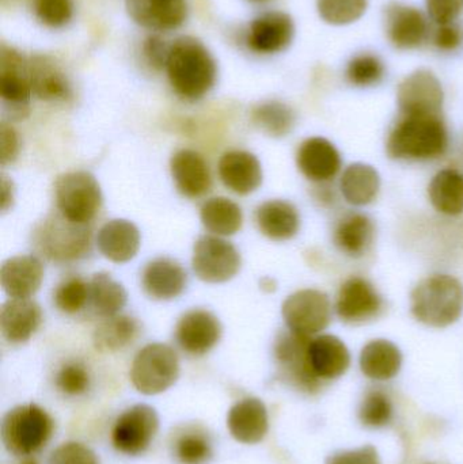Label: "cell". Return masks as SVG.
Returning <instances> with one entry per match:
<instances>
[{
	"mask_svg": "<svg viewBox=\"0 0 463 464\" xmlns=\"http://www.w3.org/2000/svg\"><path fill=\"white\" fill-rule=\"evenodd\" d=\"M60 214L79 225H89L102 207V192L92 174L71 171L62 174L54 184Z\"/></svg>",
	"mask_w": 463,
	"mask_h": 464,
	"instance_id": "cell-6",
	"label": "cell"
},
{
	"mask_svg": "<svg viewBox=\"0 0 463 464\" xmlns=\"http://www.w3.org/2000/svg\"><path fill=\"white\" fill-rule=\"evenodd\" d=\"M53 297L54 304L62 313H79L89 302L90 284L81 277L68 278L57 286Z\"/></svg>",
	"mask_w": 463,
	"mask_h": 464,
	"instance_id": "cell-40",
	"label": "cell"
},
{
	"mask_svg": "<svg viewBox=\"0 0 463 464\" xmlns=\"http://www.w3.org/2000/svg\"><path fill=\"white\" fill-rule=\"evenodd\" d=\"M448 147V128L440 114H402L386 143L389 157L399 160H437Z\"/></svg>",
	"mask_w": 463,
	"mask_h": 464,
	"instance_id": "cell-1",
	"label": "cell"
},
{
	"mask_svg": "<svg viewBox=\"0 0 463 464\" xmlns=\"http://www.w3.org/2000/svg\"><path fill=\"white\" fill-rule=\"evenodd\" d=\"M429 200L438 212L457 217L463 212V174L456 169L440 170L429 188Z\"/></svg>",
	"mask_w": 463,
	"mask_h": 464,
	"instance_id": "cell-33",
	"label": "cell"
},
{
	"mask_svg": "<svg viewBox=\"0 0 463 464\" xmlns=\"http://www.w3.org/2000/svg\"><path fill=\"white\" fill-rule=\"evenodd\" d=\"M427 13L437 24H453L463 13V0H426Z\"/></svg>",
	"mask_w": 463,
	"mask_h": 464,
	"instance_id": "cell-46",
	"label": "cell"
},
{
	"mask_svg": "<svg viewBox=\"0 0 463 464\" xmlns=\"http://www.w3.org/2000/svg\"><path fill=\"white\" fill-rule=\"evenodd\" d=\"M43 321L40 305L32 299H10L2 305L0 326L5 340L26 343L37 332Z\"/></svg>",
	"mask_w": 463,
	"mask_h": 464,
	"instance_id": "cell-24",
	"label": "cell"
},
{
	"mask_svg": "<svg viewBox=\"0 0 463 464\" xmlns=\"http://www.w3.org/2000/svg\"><path fill=\"white\" fill-rule=\"evenodd\" d=\"M227 427L239 443L257 444L268 433V411L263 401L246 398L228 411Z\"/></svg>",
	"mask_w": 463,
	"mask_h": 464,
	"instance_id": "cell-23",
	"label": "cell"
},
{
	"mask_svg": "<svg viewBox=\"0 0 463 464\" xmlns=\"http://www.w3.org/2000/svg\"><path fill=\"white\" fill-rule=\"evenodd\" d=\"M143 51L147 62L152 67L159 70V68L166 67V64H168L170 46L168 48L162 38L157 37V35H151V37L147 38L144 41Z\"/></svg>",
	"mask_w": 463,
	"mask_h": 464,
	"instance_id": "cell-50",
	"label": "cell"
},
{
	"mask_svg": "<svg viewBox=\"0 0 463 464\" xmlns=\"http://www.w3.org/2000/svg\"><path fill=\"white\" fill-rule=\"evenodd\" d=\"M295 24L288 14L272 11L255 19L249 30L250 48L258 53H277L291 45Z\"/></svg>",
	"mask_w": 463,
	"mask_h": 464,
	"instance_id": "cell-16",
	"label": "cell"
},
{
	"mask_svg": "<svg viewBox=\"0 0 463 464\" xmlns=\"http://www.w3.org/2000/svg\"><path fill=\"white\" fill-rule=\"evenodd\" d=\"M410 308L415 318L431 327H448L463 311V285L450 275H434L412 292Z\"/></svg>",
	"mask_w": 463,
	"mask_h": 464,
	"instance_id": "cell-3",
	"label": "cell"
},
{
	"mask_svg": "<svg viewBox=\"0 0 463 464\" xmlns=\"http://www.w3.org/2000/svg\"><path fill=\"white\" fill-rule=\"evenodd\" d=\"M463 30L456 22L453 24H438L432 34V44L442 52H454L462 45Z\"/></svg>",
	"mask_w": 463,
	"mask_h": 464,
	"instance_id": "cell-47",
	"label": "cell"
},
{
	"mask_svg": "<svg viewBox=\"0 0 463 464\" xmlns=\"http://www.w3.org/2000/svg\"><path fill=\"white\" fill-rule=\"evenodd\" d=\"M340 185L348 203L358 207L367 206L375 200L380 192V174L366 163H353L345 169Z\"/></svg>",
	"mask_w": 463,
	"mask_h": 464,
	"instance_id": "cell-32",
	"label": "cell"
},
{
	"mask_svg": "<svg viewBox=\"0 0 463 464\" xmlns=\"http://www.w3.org/2000/svg\"><path fill=\"white\" fill-rule=\"evenodd\" d=\"M49 464H100L89 447L81 443H65L57 447L49 458Z\"/></svg>",
	"mask_w": 463,
	"mask_h": 464,
	"instance_id": "cell-45",
	"label": "cell"
},
{
	"mask_svg": "<svg viewBox=\"0 0 463 464\" xmlns=\"http://www.w3.org/2000/svg\"><path fill=\"white\" fill-rule=\"evenodd\" d=\"M127 291L108 273H97L90 281V300L95 313L103 318L119 315L127 304Z\"/></svg>",
	"mask_w": 463,
	"mask_h": 464,
	"instance_id": "cell-36",
	"label": "cell"
},
{
	"mask_svg": "<svg viewBox=\"0 0 463 464\" xmlns=\"http://www.w3.org/2000/svg\"><path fill=\"white\" fill-rule=\"evenodd\" d=\"M159 428L157 411L149 405H135L117 419L111 441L125 455L141 454L149 449Z\"/></svg>",
	"mask_w": 463,
	"mask_h": 464,
	"instance_id": "cell-10",
	"label": "cell"
},
{
	"mask_svg": "<svg viewBox=\"0 0 463 464\" xmlns=\"http://www.w3.org/2000/svg\"><path fill=\"white\" fill-rule=\"evenodd\" d=\"M258 230L272 240H288L298 234L301 218L298 209L283 200L261 204L256 211Z\"/></svg>",
	"mask_w": 463,
	"mask_h": 464,
	"instance_id": "cell-28",
	"label": "cell"
},
{
	"mask_svg": "<svg viewBox=\"0 0 463 464\" xmlns=\"http://www.w3.org/2000/svg\"><path fill=\"white\" fill-rule=\"evenodd\" d=\"M250 2L264 3V2H266V0H250Z\"/></svg>",
	"mask_w": 463,
	"mask_h": 464,
	"instance_id": "cell-52",
	"label": "cell"
},
{
	"mask_svg": "<svg viewBox=\"0 0 463 464\" xmlns=\"http://www.w3.org/2000/svg\"><path fill=\"white\" fill-rule=\"evenodd\" d=\"M386 75L385 63L378 54L359 53L348 62L345 78L352 86H377Z\"/></svg>",
	"mask_w": 463,
	"mask_h": 464,
	"instance_id": "cell-38",
	"label": "cell"
},
{
	"mask_svg": "<svg viewBox=\"0 0 463 464\" xmlns=\"http://www.w3.org/2000/svg\"><path fill=\"white\" fill-rule=\"evenodd\" d=\"M219 176L231 192L241 196L256 192L263 184L260 160L247 151L226 152L220 158Z\"/></svg>",
	"mask_w": 463,
	"mask_h": 464,
	"instance_id": "cell-22",
	"label": "cell"
},
{
	"mask_svg": "<svg viewBox=\"0 0 463 464\" xmlns=\"http://www.w3.org/2000/svg\"><path fill=\"white\" fill-rule=\"evenodd\" d=\"M282 313L290 332L313 338L331 324V300L317 289H302L287 297Z\"/></svg>",
	"mask_w": 463,
	"mask_h": 464,
	"instance_id": "cell-8",
	"label": "cell"
},
{
	"mask_svg": "<svg viewBox=\"0 0 463 464\" xmlns=\"http://www.w3.org/2000/svg\"><path fill=\"white\" fill-rule=\"evenodd\" d=\"M312 338L295 333H285L276 343V359L288 378L306 390H314L320 379L313 372L309 362V343Z\"/></svg>",
	"mask_w": 463,
	"mask_h": 464,
	"instance_id": "cell-19",
	"label": "cell"
},
{
	"mask_svg": "<svg viewBox=\"0 0 463 464\" xmlns=\"http://www.w3.org/2000/svg\"><path fill=\"white\" fill-rule=\"evenodd\" d=\"M359 417L366 427H385L393 417V406L383 392H370L362 403Z\"/></svg>",
	"mask_w": 463,
	"mask_h": 464,
	"instance_id": "cell-42",
	"label": "cell"
},
{
	"mask_svg": "<svg viewBox=\"0 0 463 464\" xmlns=\"http://www.w3.org/2000/svg\"><path fill=\"white\" fill-rule=\"evenodd\" d=\"M33 243L51 261H78L92 247V230L89 226L72 222L57 211L35 227Z\"/></svg>",
	"mask_w": 463,
	"mask_h": 464,
	"instance_id": "cell-4",
	"label": "cell"
},
{
	"mask_svg": "<svg viewBox=\"0 0 463 464\" xmlns=\"http://www.w3.org/2000/svg\"><path fill=\"white\" fill-rule=\"evenodd\" d=\"M299 170L313 182H328L342 168V157L336 147L323 138H310L299 147L296 154Z\"/></svg>",
	"mask_w": 463,
	"mask_h": 464,
	"instance_id": "cell-18",
	"label": "cell"
},
{
	"mask_svg": "<svg viewBox=\"0 0 463 464\" xmlns=\"http://www.w3.org/2000/svg\"><path fill=\"white\" fill-rule=\"evenodd\" d=\"M140 333V324L135 318L116 315L106 318L95 329L92 343L102 353H114L135 343Z\"/></svg>",
	"mask_w": 463,
	"mask_h": 464,
	"instance_id": "cell-34",
	"label": "cell"
},
{
	"mask_svg": "<svg viewBox=\"0 0 463 464\" xmlns=\"http://www.w3.org/2000/svg\"><path fill=\"white\" fill-rule=\"evenodd\" d=\"M176 454L182 464H204L211 458V443L203 433L187 432L177 440Z\"/></svg>",
	"mask_w": 463,
	"mask_h": 464,
	"instance_id": "cell-41",
	"label": "cell"
},
{
	"mask_svg": "<svg viewBox=\"0 0 463 464\" xmlns=\"http://www.w3.org/2000/svg\"><path fill=\"white\" fill-rule=\"evenodd\" d=\"M141 284L151 299H176L187 286V272L173 259H154L144 269Z\"/></svg>",
	"mask_w": 463,
	"mask_h": 464,
	"instance_id": "cell-26",
	"label": "cell"
},
{
	"mask_svg": "<svg viewBox=\"0 0 463 464\" xmlns=\"http://www.w3.org/2000/svg\"><path fill=\"white\" fill-rule=\"evenodd\" d=\"M252 120L258 130L272 138H283L295 127V113L290 106L277 101L260 103L253 109Z\"/></svg>",
	"mask_w": 463,
	"mask_h": 464,
	"instance_id": "cell-37",
	"label": "cell"
},
{
	"mask_svg": "<svg viewBox=\"0 0 463 464\" xmlns=\"http://www.w3.org/2000/svg\"><path fill=\"white\" fill-rule=\"evenodd\" d=\"M35 13L40 21L48 26H64L72 16V2L71 0H37Z\"/></svg>",
	"mask_w": 463,
	"mask_h": 464,
	"instance_id": "cell-44",
	"label": "cell"
},
{
	"mask_svg": "<svg viewBox=\"0 0 463 464\" xmlns=\"http://www.w3.org/2000/svg\"><path fill=\"white\" fill-rule=\"evenodd\" d=\"M29 81V63L11 48L2 49V64H0V95L7 105L13 108L19 119L27 114V103L32 95Z\"/></svg>",
	"mask_w": 463,
	"mask_h": 464,
	"instance_id": "cell-15",
	"label": "cell"
},
{
	"mask_svg": "<svg viewBox=\"0 0 463 464\" xmlns=\"http://www.w3.org/2000/svg\"><path fill=\"white\" fill-rule=\"evenodd\" d=\"M56 384L64 394L81 395L89 389L90 375L79 362H68L57 373Z\"/></svg>",
	"mask_w": 463,
	"mask_h": 464,
	"instance_id": "cell-43",
	"label": "cell"
},
{
	"mask_svg": "<svg viewBox=\"0 0 463 464\" xmlns=\"http://www.w3.org/2000/svg\"><path fill=\"white\" fill-rule=\"evenodd\" d=\"M369 7V0H317L321 18L329 24L344 26L359 21Z\"/></svg>",
	"mask_w": 463,
	"mask_h": 464,
	"instance_id": "cell-39",
	"label": "cell"
},
{
	"mask_svg": "<svg viewBox=\"0 0 463 464\" xmlns=\"http://www.w3.org/2000/svg\"><path fill=\"white\" fill-rule=\"evenodd\" d=\"M130 18L151 30H173L187 19V0H125Z\"/></svg>",
	"mask_w": 463,
	"mask_h": 464,
	"instance_id": "cell-17",
	"label": "cell"
},
{
	"mask_svg": "<svg viewBox=\"0 0 463 464\" xmlns=\"http://www.w3.org/2000/svg\"><path fill=\"white\" fill-rule=\"evenodd\" d=\"M53 432V420L40 406H16L2 422V440L15 457H27L43 449Z\"/></svg>",
	"mask_w": 463,
	"mask_h": 464,
	"instance_id": "cell-5",
	"label": "cell"
},
{
	"mask_svg": "<svg viewBox=\"0 0 463 464\" xmlns=\"http://www.w3.org/2000/svg\"><path fill=\"white\" fill-rule=\"evenodd\" d=\"M326 464H381L380 455L372 446L332 455Z\"/></svg>",
	"mask_w": 463,
	"mask_h": 464,
	"instance_id": "cell-49",
	"label": "cell"
},
{
	"mask_svg": "<svg viewBox=\"0 0 463 464\" xmlns=\"http://www.w3.org/2000/svg\"><path fill=\"white\" fill-rule=\"evenodd\" d=\"M193 270L206 283H226L241 269V254L227 240L206 235L193 248Z\"/></svg>",
	"mask_w": 463,
	"mask_h": 464,
	"instance_id": "cell-9",
	"label": "cell"
},
{
	"mask_svg": "<svg viewBox=\"0 0 463 464\" xmlns=\"http://www.w3.org/2000/svg\"><path fill=\"white\" fill-rule=\"evenodd\" d=\"M0 160L2 166L14 163L18 158L21 143H19V136L13 125L7 122H2L0 125Z\"/></svg>",
	"mask_w": 463,
	"mask_h": 464,
	"instance_id": "cell-48",
	"label": "cell"
},
{
	"mask_svg": "<svg viewBox=\"0 0 463 464\" xmlns=\"http://www.w3.org/2000/svg\"><path fill=\"white\" fill-rule=\"evenodd\" d=\"M166 70L174 92L185 100H200L217 81L214 57L193 37L178 38L170 46Z\"/></svg>",
	"mask_w": 463,
	"mask_h": 464,
	"instance_id": "cell-2",
	"label": "cell"
},
{
	"mask_svg": "<svg viewBox=\"0 0 463 464\" xmlns=\"http://www.w3.org/2000/svg\"><path fill=\"white\" fill-rule=\"evenodd\" d=\"M179 376V360L176 351L165 343L144 346L130 368V381L141 394L157 395L170 389Z\"/></svg>",
	"mask_w": 463,
	"mask_h": 464,
	"instance_id": "cell-7",
	"label": "cell"
},
{
	"mask_svg": "<svg viewBox=\"0 0 463 464\" xmlns=\"http://www.w3.org/2000/svg\"><path fill=\"white\" fill-rule=\"evenodd\" d=\"M382 310V296L366 278H348L337 295V315L345 324H359L372 321L381 315Z\"/></svg>",
	"mask_w": 463,
	"mask_h": 464,
	"instance_id": "cell-13",
	"label": "cell"
},
{
	"mask_svg": "<svg viewBox=\"0 0 463 464\" xmlns=\"http://www.w3.org/2000/svg\"><path fill=\"white\" fill-rule=\"evenodd\" d=\"M386 37L401 51L418 49L431 37L429 24L423 11L401 2H391L383 11Z\"/></svg>",
	"mask_w": 463,
	"mask_h": 464,
	"instance_id": "cell-11",
	"label": "cell"
},
{
	"mask_svg": "<svg viewBox=\"0 0 463 464\" xmlns=\"http://www.w3.org/2000/svg\"><path fill=\"white\" fill-rule=\"evenodd\" d=\"M374 237V223L363 214L347 215L334 230L337 248L352 258L363 256L371 247Z\"/></svg>",
	"mask_w": 463,
	"mask_h": 464,
	"instance_id": "cell-31",
	"label": "cell"
},
{
	"mask_svg": "<svg viewBox=\"0 0 463 464\" xmlns=\"http://www.w3.org/2000/svg\"><path fill=\"white\" fill-rule=\"evenodd\" d=\"M29 81L33 94L40 100L56 102L71 97V87L64 73L46 57H34L29 63Z\"/></svg>",
	"mask_w": 463,
	"mask_h": 464,
	"instance_id": "cell-29",
	"label": "cell"
},
{
	"mask_svg": "<svg viewBox=\"0 0 463 464\" xmlns=\"http://www.w3.org/2000/svg\"><path fill=\"white\" fill-rule=\"evenodd\" d=\"M14 203L13 181L8 179L7 176L2 174V211L7 212Z\"/></svg>",
	"mask_w": 463,
	"mask_h": 464,
	"instance_id": "cell-51",
	"label": "cell"
},
{
	"mask_svg": "<svg viewBox=\"0 0 463 464\" xmlns=\"http://www.w3.org/2000/svg\"><path fill=\"white\" fill-rule=\"evenodd\" d=\"M170 170L177 189L187 198H201L211 190V171L198 152L179 150L171 158Z\"/></svg>",
	"mask_w": 463,
	"mask_h": 464,
	"instance_id": "cell-21",
	"label": "cell"
},
{
	"mask_svg": "<svg viewBox=\"0 0 463 464\" xmlns=\"http://www.w3.org/2000/svg\"><path fill=\"white\" fill-rule=\"evenodd\" d=\"M43 280V262L35 256H16L3 262L0 283L11 299H30Z\"/></svg>",
	"mask_w": 463,
	"mask_h": 464,
	"instance_id": "cell-20",
	"label": "cell"
},
{
	"mask_svg": "<svg viewBox=\"0 0 463 464\" xmlns=\"http://www.w3.org/2000/svg\"><path fill=\"white\" fill-rule=\"evenodd\" d=\"M402 354L393 343L374 340L361 353L362 372L372 381H391L401 370Z\"/></svg>",
	"mask_w": 463,
	"mask_h": 464,
	"instance_id": "cell-30",
	"label": "cell"
},
{
	"mask_svg": "<svg viewBox=\"0 0 463 464\" xmlns=\"http://www.w3.org/2000/svg\"><path fill=\"white\" fill-rule=\"evenodd\" d=\"M307 353L313 372L318 379L340 378L350 368V351L334 335L325 334L312 338Z\"/></svg>",
	"mask_w": 463,
	"mask_h": 464,
	"instance_id": "cell-25",
	"label": "cell"
},
{
	"mask_svg": "<svg viewBox=\"0 0 463 464\" xmlns=\"http://www.w3.org/2000/svg\"><path fill=\"white\" fill-rule=\"evenodd\" d=\"M200 218L204 227L217 237L236 234L244 225L241 207L226 198L206 201L201 207Z\"/></svg>",
	"mask_w": 463,
	"mask_h": 464,
	"instance_id": "cell-35",
	"label": "cell"
},
{
	"mask_svg": "<svg viewBox=\"0 0 463 464\" xmlns=\"http://www.w3.org/2000/svg\"><path fill=\"white\" fill-rule=\"evenodd\" d=\"M98 248L109 261L124 264L135 258L140 248V232L130 220L113 219L98 232Z\"/></svg>",
	"mask_w": 463,
	"mask_h": 464,
	"instance_id": "cell-27",
	"label": "cell"
},
{
	"mask_svg": "<svg viewBox=\"0 0 463 464\" xmlns=\"http://www.w3.org/2000/svg\"><path fill=\"white\" fill-rule=\"evenodd\" d=\"M176 337L179 346L187 353L203 356L219 343L222 324L209 311H188L177 324Z\"/></svg>",
	"mask_w": 463,
	"mask_h": 464,
	"instance_id": "cell-14",
	"label": "cell"
},
{
	"mask_svg": "<svg viewBox=\"0 0 463 464\" xmlns=\"http://www.w3.org/2000/svg\"><path fill=\"white\" fill-rule=\"evenodd\" d=\"M24 464H37L34 462V460H26Z\"/></svg>",
	"mask_w": 463,
	"mask_h": 464,
	"instance_id": "cell-53",
	"label": "cell"
},
{
	"mask_svg": "<svg viewBox=\"0 0 463 464\" xmlns=\"http://www.w3.org/2000/svg\"><path fill=\"white\" fill-rule=\"evenodd\" d=\"M445 92L432 71L418 70L408 75L397 90V102L405 116L440 114Z\"/></svg>",
	"mask_w": 463,
	"mask_h": 464,
	"instance_id": "cell-12",
	"label": "cell"
}]
</instances>
